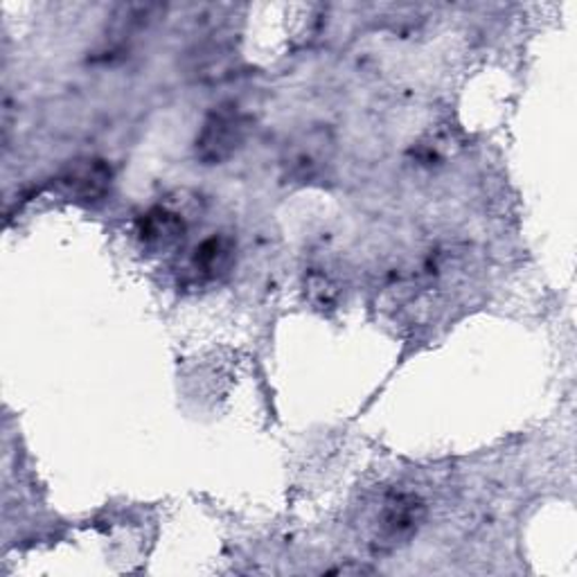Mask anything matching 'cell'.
Masks as SVG:
<instances>
[{"mask_svg":"<svg viewBox=\"0 0 577 577\" xmlns=\"http://www.w3.org/2000/svg\"><path fill=\"white\" fill-rule=\"evenodd\" d=\"M248 126L250 122L237 105H221L210 111L195 143L197 158L206 165L226 163L244 147Z\"/></svg>","mask_w":577,"mask_h":577,"instance_id":"obj_1","label":"cell"},{"mask_svg":"<svg viewBox=\"0 0 577 577\" xmlns=\"http://www.w3.org/2000/svg\"><path fill=\"white\" fill-rule=\"evenodd\" d=\"M427 517V505L418 494L400 492L383 501L377 526H375V549L381 553L395 551L408 543L422 528Z\"/></svg>","mask_w":577,"mask_h":577,"instance_id":"obj_2","label":"cell"},{"mask_svg":"<svg viewBox=\"0 0 577 577\" xmlns=\"http://www.w3.org/2000/svg\"><path fill=\"white\" fill-rule=\"evenodd\" d=\"M233 258H235L233 242L229 237L214 235L197 246L195 258H192V267H195L199 278L214 280L231 269Z\"/></svg>","mask_w":577,"mask_h":577,"instance_id":"obj_4","label":"cell"},{"mask_svg":"<svg viewBox=\"0 0 577 577\" xmlns=\"http://www.w3.org/2000/svg\"><path fill=\"white\" fill-rule=\"evenodd\" d=\"M63 183H66L69 189L79 199H100L109 189L111 170L102 160H88V163L71 170Z\"/></svg>","mask_w":577,"mask_h":577,"instance_id":"obj_6","label":"cell"},{"mask_svg":"<svg viewBox=\"0 0 577 577\" xmlns=\"http://www.w3.org/2000/svg\"><path fill=\"white\" fill-rule=\"evenodd\" d=\"M330 163V145L326 143V134H309L303 143H296L288 149L286 170L288 176L296 181H314L323 174Z\"/></svg>","mask_w":577,"mask_h":577,"instance_id":"obj_3","label":"cell"},{"mask_svg":"<svg viewBox=\"0 0 577 577\" xmlns=\"http://www.w3.org/2000/svg\"><path fill=\"white\" fill-rule=\"evenodd\" d=\"M185 233L183 219L165 208H154L140 219V237L145 244L156 248H168L176 244Z\"/></svg>","mask_w":577,"mask_h":577,"instance_id":"obj_5","label":"cell"}]
</instances>
